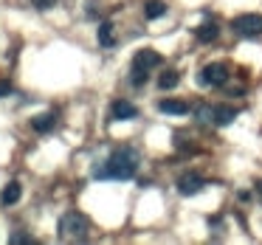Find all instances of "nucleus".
Segmentation results:
<instances>
[{"label":"nucleus","instance_id":"nucleus-1","mask_svg":"<svg viewBox=\"0 0 262 245\" xmlns=\"http://www.w3.org/2000/svg\"><path fill=\"white\" fill-rule=\"evenodd\" d=\"M138 172V152L133 147H121L110 152L107 161L93 166V177L99 181H130Z\"/></svg>","mask_w":262,"mask_h":245},{"label":"nucleus","instance_id":"nucleus-2","mask_svg":"<svg viewBox=\"0 0 262 245\" xmlns=\"http://www.w3.org/2000/svg\"><path fill=\"white\" fill-rule=\"evenodd\" d=\"M88 231H91V222H88V217L79 214V211H68V214L59 220V237H62L65 242H85Z\"/></svg>","mask_w":262,"mask_h":245},{"label":"nucleus","instance_id":"nucleus-3","mask_svg":"<svg viewBox=\"0 0 262 245\" xmlns=\"http://www.w3.org/2000/svg\"><path fill=\"white\" fill-rule=\"evenodd\" d=\"M231 29L239 37H259L262 34V14H239L231 20Z\"/></svg>","mask_w":262,"mask_h":245},{"label":"nucleus","instance_id":"nucleus-4","mask_svg":"<svg viewBox=\"0 0 262 245\" xmlns=\"http://www.w3.org/2000/svg\"><path fill=\"white\" fill-rule=\"evenodd\" d=\"M200 85H211V87H223L228 82V65H223V62H211V65H206L203 71H200Z\"/></svg>","mask_w":262,"mask_h":245},{"label":"nucleus","instance_id":"nucleus-5","mask_svg":"<svg viewBox=\"0 0 262 245\" xmlns=\"http://www.w3.org/2000/svg\"><path fill=\"white\" fill-rule=\"evenodd\" d=\"M130 119H138V107L127 99H116L110 104V121H130Z\"/></svg>","mask_w":262,"mask_h":245},{"label":"nucleus","instance_id":"nucleus-6","mask_svg":"<svg viewBox=\"0 0 262 245\" xmlns=\"http://www.w3.org/2000/svg\"><path fill=\"white\" fill-rule=\"evenodd\" d=\"M203 186H206V181L200 175H194V172H186V175L178 177V192H181L183 197H192V194L203 192Z\"/></svg>","mask_w":262,"mask_h":245},{"label":"nucleus","instance_id":"nucleus-7","mask_svg":"<svg viewBox=\"0 0 262 245\" xmlns=\"http://www.w3.org/2000/svg\"><path fill=\"white\" fill-rule=\"evenodd\" d=\"M161 62H164V59H161V54H158V51H152V48H144V51H138V54H136V59H133V68L152 71V68H158Z\"/></svg>","mask_w":262,"mask_h":245},{"label":"nucleus","instance_id":"nucleus-8","mask_svg":"<svg viewBox=\"0 0 262 245\" xmlns=\"http://www.w3.org/2000/svg\"><path fill=\"white\" fill-rule=\"evenodd\" d=\"M158 110H161V113H169V116H186L189 113V104L186 102H178V99H161Z\"/></svg>","mask_w":262,"mask_h":245},{"label":"nucleus","instance_id":"nucleus-9","mask_svg":"<svg viewBox=\"0 0 262 245\" xmlns=\"http://www.w3.org/2000/svg\"><path fill=\"white\" fill-rule=\"evenodd\" d=\"M20 194H23V186H20L17 181H9L6 186H3V192H0V203L3 206H12L20 200Z\"/></svg>","mask_w":262,"mask_h":245},{"label":"nucleus","instance_id":"nucleus-10","mask_svg":"<svg viewBox=\"0 0 262 245\" xmlns=\"http://www.w3.org/2000/svg\"><path fill=\"white\" fill-rule=\"evenodd\" d=\"M31 127H34V132H51L54 127H57V113L37 116V119H31Z\"/></svg>","mask_w":262,"mask_h":245},{"label":"nucleus","instance_id":"nucleus-11","mask_svg":"<svg viewBox=\"0 0 262 245\" xmlns=\"http://www.w3.org/2000/svg\"><path fill=\"white\" fill-rule=\"evenodd\" d=\"M234 119H237V110L234 107H228V104H217L214 107V124L226 127V124H231Z\"/></svg>","mask_w":262,"mask_h":245},{"label":"nucleus","instance_id":"nucleus-12","mask_svg":"<svg viewBox=\"0 0 262 245\" xmlns=\"http://www.w3.org/2000/svg\"><path fill=\"white\" fill-rule=\"evenodd\" d=\"M99 46L113 48L116 46V26L113 23H102L99 26Z\"/></svg>","mask_w":262,"mask_h":245},{"label":"nucleus","instance_id":"nucleus-13","mask_svg":"<svg viewBox=\"0 0 262 245\" xmlns=\"http://www.w3.org/2000/svg\"><path fill=\"white\" fill-rule=\"evenodd\" d=\"M166 14V3H161V0H147L144 3V17L147 20H158Z\"/></svg>","mask_w":262,"mask_h":245},{"label":"nucleus","instance_id":"nucleus-14","mask_svg":"<svg viewBox=\"0 0 262 245\" xmlns=\"http://www.w3.org/2000/svg\"><path fill=\"white\" fill-rule=\"evenodd\" d=\"M217 34H220V29H217L214 20H211V23H203V26L198 29V40H200V42H214Z\"/></svg>","mask_w":262,"mask_h":245},{"label":"nucleus","instance_id":"nucleus-15","mask_svg":"<svg viewBox=\"0 0 262 245\" xmlns=\"http://www.w3.org/2000/svg\"><path fill=\"white\" fill-rule=\"evenodd\" d=\"M181 82V76H178V71H166V74H161V79H158V85L164 87V91H172V87Z\"/></svg>","mask_w":262,"mask_h":245},{"label":"nucleus","instance_id":"nucleus-16","mask_svg":"<svg viewBox=\"0 0 262 245\" xmlns=\"http://www.w3.org/2000/svg\"><path fill=\"white\" fill-rule=\"evenodd\" d=\"M194 116H198V121L209 124V121H214V107H209V104H200V107L194 110Z\"/></svg>","mask_w":262,"mask_h":245},{"label":"nucleus","instance_id":"nucleus-17","mask_svg":"<svg viewBox=\"0 0 262 245\" xmlns=\"http://www.w3.org/2000/svg\"><path fill=\"white\" fill-rule=\"evenodd\" d=\"M147 79H149V71H144V68H133V76H130V82H133L136 87L147 85Z\"/></svg>","mask_w":262,"mask_h":245},{"label":"nucleus","instance_id":"nucleus-18","mask_svg":"<svg viewBox=\"0 0 262 245\" xmlns=\"http://www.w3.org/2000/svg\"><path fill=\"white\" fill-rule=\"evenodd\" d=\"M12 242L14 245H26V242H31V237H29V234H23V231H17V234H12Z\"/></svg>","mask_w":262,"mask_h":245},{"label":"nucleus","instance_id":"nucleus-19","mask_svg":"<svg viewBox=\"0 0 262 245\" xmlns=\"http://www.w3.org/2000/svg\"><path fill=\"white\" fill-rule=\"evenodd\" d=\"M9 93H12V82H9V79H0V99H6Z\"/></svg>","mask_w":262,"mask_h":245},{"label":"nucleus","instance_id":"nucleus-20","mask_svg":"<svg viewBox=\"0 0 262 245\" xmlns=\"http://www.w3.org/2000/svg\"><path fill=\"white\" fill-rule=\"evenodd\" d=\"M31 3H34L37 9H42V12H46V9H51L54 3H57V0H31Z\"/></svg>","mask_w":262,"mask_h":245},{"label":"nucleus","instance_id":"nucleus-21","mask_svg":"<svg viewBox=\"0 0 262 245\" xmlns=\"http://www.w3.org/2000/svg\"><path fill=\"white\" fill-rule=\"evenodd\" d=\"M256 194H259V200H262V181H256Z\"/></svg>","mask_w":262,"mask_h":245}]
</instances>
